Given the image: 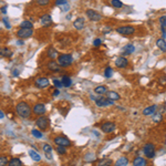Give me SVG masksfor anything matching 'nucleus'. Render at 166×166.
<instances>
[{
    "label": "nucleus",
    "instance_id": "obj_23",
    "mask_svg": "<svg viewBox=\"0 0 166 166\" xmlns=\"http://www.w3.org/2000/svg\"><path fill=\"white\" fill-rule=\"evenodd\" d=\"M29 155H30V157L32 158V161H34V162L41 161V156H40V154H39L37 151H34V150H30V151H29Z\"/></svg>",
    "mask_w": 166,
    "mask_h": 166
},
{
    "label": "nucleus",
    "instance_id": "obj_6",
    "mask_svg": "<svg viewBox=\"0 0 166 166\" xmlns=\"http://www.w3.org/2000/svg\"><path fill=\"white\" fill-rule=\"evenodd\" d=\"M116 32L123 34V36H131L135 32V28L132 26H122L116 29Z\"/></svg>",
    "mask_w": 166,
    "mask_h": 166
},
{
    "label": "nucleus",
    "instance_id": "obj_18",
    "mask_svg": "<svg viewBox=\"0 0 166 166\" xmlns=\"http://www.w3.org/2000/svg\"><path fill=\"white\" fill-rule=\"evenodd\" d=\"M147 161L142 156H137L133 160V166H146Z\"/></svg>",
    "mask_w": 166,
    "mask_h": 166
},
{
    "label": "nucleus",
    "instance_id": "obj_35",
    "mask_svg": "<svg viewBox=\"0 0 166 166\" xmlns=\"http://www.w3.org/2000/svg\"><path fill=\"white\" fill-rule=\"evenodd\" d=\"M36 1H37V5L41 7H46L50 4V0H36Z\"/></svg>",
    "mask_w": 166,
    "mask_h": 166
},
{
    "label": "nucleus",
    "instance_id": "obj_14",
    "mask_svg": "<svg viewBox=\"0 0 166 166\" xmlns=\"http://www.w3.org/2000/svg\"><path fill=\"white\" fill-rule=\"evenodd\" d=\"M40 23L44 27H49L52 24V18H51L50 14H43L41 18H40Z\"/></svg>",
    "mask_w": 166,
    "mask_h": 166
},
{
    "label": "nucleus",
    "instance_id": "obj_31",
    "mask_svg": "<svg viewBox=\"0 0 166 166\" xmlns=\"http://www.w3.org/2000/svg\"><path fill=\"white\" fill-rule=\"evenodd\" d=\"M8 163H9L8 157L5 156V155L0 156V166H8Z\"/></svg>",
    "mask_w": 166,
    "mask_h": 166
},
{
    "label": "nucleus",
    "instance_id": "obj_13",
    "mask_svg": "<svg viewBox=\"0 0 166 166\" xmlns=\"http://www.w3.org/2000/svg\"><path fill=\"white\" fill-rule=\"evenodd\" d=\"M49 84H50V82H49V80H48L47 78H39L36 80V85L40 89L48 88Z\"/></svg>",
    "mask_w": 166,
    "mask_h": 166
},
{
    "label": "nucleus",
    "instance_id": "obj_20",
    "mask_svg": "<svg viewBox=\"0 0 166 166\" xmlns=\"http://www.w3.org/2000/svg\"><path fill=\"white\" fill-rule=\"evenodd\" d=\"M47 55H48V58H50L51 60H54V59L58 58L59 53H58V51L55 50L53 47H50L48 49V51H47Z\"/></svg>",
    "mask_w": 166,
    "mask_h": 166
},
{
    "label": "nucleus",
    "instance_id": "obj_5",
    "mask_svg": "<svg viewBox=\"0 0 166 166\" xmlns=\"http://www.w3.org/2000/svg\"><path fill=\"white\" fill-rule=\"evenodd\" d=\"M54 141L55 145H58V146H63V147H69L71 146V141H70L68 137H65V136H57V137L53 140Z\"/></svg>",
    "mask_w": 166,
    "mask_h": 166
},
{
    "label": "nucleus",
    "instance_id": "obj_42",
    "mask_svg": "<svg viewBox=\"0 0 166 166\" xmlns=\"http://www.w3.org/2000/svg\"><path fill=\"white\" fill-rule=\"evenodd\" d=\"M101 43H102L101 39L97 38V39H95V40L93 41V46H94V47H100V46H101Z\"/></svg>",
    "mask_w": 166,
    "mask_h": 166
},
{
    "label": "nucleus",
    "instance_id": "obj_10",
    "mask_svg": "<svg viewBox=\"0 0 166 166\" xmlns=\"http://www.w3.org/2000/svg\"><path fill=\"white\" fill-rule=\"evenodd\" d=\"M87 16H88V18L91 20V21H94V22H97V21H100L102 19V16L99 12H97L95 10H92V9H88L87 10Z\"/></svg>",
    "mask_w": 166,
    "mask_h": 166
},
{
    "label": "nucleus",
    "instance_id": "obj_11",
    "mask_svg": "<svg viewBox=\"0 0 166 166\" xmlns=\"http://www.w3.org/2000/svg\"><path fill=\"white\" fill-rule=\"evenodd\" d=\"M46 105L44 104H42V103H39V104H36V105L33 106L32 109V112L36 114V115H43L44 113H46Z\"/></svg>",
    "mask_w": 166,
    "mask_h": 166
},
{
    "label": "nucleus",
    "instance_id": "obj_44",
    "mask_svg": "<svg viewBox=\"0 0 166 166\" xmlns=\"http://www.w3.org/2000/svg\"><path fill=\"white\" fill-rule=\"evenodd\" d=\"M60 94V91H59V89H57V90H54L53 91V97H58Z\"/></svg>",
    "mask_w": 166,
    "mask_h": 166
},
{
    "label": "nucleus",
    "instance_id": "obj_15",
    "mask_svg": "<svg viewBox=\"0 0 166 166\" xmlns=\"http://www.w3.org/2000/svg\"><path fill=\"white\" fill-rule=\"evenodd\" d=\"M134 51H135V47H134V44L133 43H129V44H126V46L123 48L122 54H123V57H124V55H130V54H132Z\"/></svg>",
    "mask_w": 166,
    "mask_h": 166
},
{
    "label": "nucleus",
    "instance_id": "obj_48",
    "mask_svg": "<svg viewBox=\"0 0 166 166\" xmlns=\"http://www.w3.org/2000/svg\"><path fill=\"white\" fill-rule=\"evenodd\" d=\"M46 156H47V158H49V160H51V158H52L51 153H46Z\"/></svg>",
    "mask_w": 166,
    "mask_h": 166
},
{
    "label": "nucleus",
    "instance_id": "obj_38",
    "mask_svg": "<svg viewBox=\"0 0 166 166\" xmlns=\"http://www.w3.org/2000/svg\"><path fill=\"white\" fill-rule=\"evenodd\" d=\"M57 153L60 154V155H64V154H67V150L63 146H58L57 147Z\"/></svg>",
    "mask_w": 166,
    "mask_h": 166
},
{
    "label": "nucleus",
    "instance_id": "obj_1",
    "mask_svg": "<svg viewBox=\"0 0 166 166\" xmlns=\"http://www.w3.org/2000/svg\"><path fill=\"white\" fill-rule=\"evenodd\" d=\"M16 112L20 117L22 119H29L31 116V113H32V109L30 107V105L28 104L27 102L21 101L19 102L17 106H16Z\"/></svg>",
    "mask_w": 166,
    "mask_h": 166
},
{
    "label": "nucleus",
    "instance_id": "obj_26",
    "mask_svg": "<svg viewBox=\"0 0 166 166\" xmlns=\"http://www.w3.org/2000/svg\"><path fill=\"white\" fill-rule=\"evenodd\" d=\"M160 26H161V29L163 33H164V37L166 36V16H162L160 17Z\"/></svg>",
    "mask_w": 166,
    "mask_h": 166
},
{
    "label": "nucleus",
    "instance_id": "obj_39",
    "mask_svg": "<svg viewBox=\"0 0 166 166\" xmlns=\"http://www.w3.org/2000/svg\"><path fill=\"white\" fill-rule=\"evenodd\" d=\"M53 85L58 89L62 88V83H61V81L60 80H58V79H53Z\"/></svg>",
    "mask_w": 166,
    "mask_h": 166
},
{
    "label": "nucleus",
    "instance_id": "obj_16",
    "mask_svg": "<svg viewBox=\"0 0 166 166\" xmlns=\"http://www.w3.org/2000/svg\"><path fill=\"white\" fill-rule=\"evenodd\" d=\"M47 67H48V69L50 70V71H53V72H59L61 70V67L59 65V63L55 62L54 60H51L50 62L47 64Z\"/></svg>",
    "mask_w": 166,
    "mask_h": 166
},
{
    "label": "nucleus",
    "instance_id": "obj_12",
    "mask_svg": "<svg viewBox=\"0 0 166 166\" xmlns=\"http://www.w3.org/2000/svg\"><path fill=\"white\" fill-rule=\"evenodd\" d=\"M115 65L120 69H124L129 65V60L125 57H119L115 60Z\"/></svg>",
    "mask_w": 166,
    "mask_h": 166
},
{
    "label": "nucleus",
    "instance_id": "obj_36",
    "mask_svg": "<svg viewBox=\"0 0 166 166\" xmlns=\"http://www.w3.org/2000/svg\"><path fill=\"white\" fill-rule=\"evenodd\" d=\"M42 150L44 151V153H51L52 152V146H51L50 144H43V146H42Z\"/></svg>",
    "mask_w": 166,
    "mask_h": 166
},
{
    "label": "nucleus",
    "instance_id": "obj_32",
    "mask_svg": "<svg viewBox=\"0 0 166 166\" xmlns=\"http://www.w3.org/2000/svg\"><path fill=\"white\" fill-rule=\"evenodd\" d=\"M112 6L114 7V8H117V9H120V8H122L123 7V2L121 1V0H112Z\"/></svg>",
    "mask_w": 166,
    "mask_h": 166
},
{
    "label": "nucleus",
    "instance_id": "obj_28",
    "mask_svg": "<svg viewBox=\"0 0 166 166\" xmlns=\"http://www.w3.org/2000/svg\"><path fill=\"white\" fill-rule=\"evenodd\" d=\"M107 97L109 99H111V100H113V101H117V100H120L121 97L120 94L117 92H114V91H107Z\"/></svg>",
    "mask_w": 166,
    "mask_h": 166
},
{
    "label": "nucleus",
    "instance_id": "obj_24",
    "mask_svg": "<svg viewBox=\"0 0 166 166\" xmlns=\"http://www.w3.org/2000/svg\"><path fill=\"white\" fill-rule=\"evenodd\" d=\"M156 46L160 48V50H161L162 52H166V41L164 40V39H163V38L157 39Z\"/></svg>",
    "mask_w": 166,
    "mask_h": 166
},
{
    "label": "nucleus",
    "instance_id": "obj_17",
    "mask_svg": "<svg viewBox=\"0 0 166 166\" xmlns=\"http://www.w3.org/2000/svg\"><path fill=\"white\" fill-rule=\"evenodd\" d=\"M14 54V52L10 50L7 47H1L0 48V57H5V58H11Z\"/></svg>",
    "mask_w": 166,
    "mask_h": 166
},
{
    "label": "nucleus",
    "instance_id": "obj_30",
    "mask_svg": "<svg viewBox=\"0 0 166 166\" xmlns=\"http://www.w3.org/2000/svg\"><path fill=\"white\" fill-rule=\"evenodd\" d=\"M20 28H23V29H32L33 28V23L29 20H23L22 22L20 23Z\"/></svg>",
    "mask_w": 166,
    "mask_h": 166
},
{
    "label": "nucleus",
    "instance_id": "obj_19",
    "mask_svg": "<svg viewBox=\"0 0 166 166\" xmlns=\"http://www.w3.org/2000/svg\"><path fill=\"white\" fill-rule=\"evenodd\" d=\"M157 110V105H151V106H147L146 109H144L143 110V114L146 116H150V115H153Z\"/></svg>",
    "mask_w": 166,
    "mask_h": 166
},
{
    "label": "nucleus",
    "instance_id": "obj_8",
    "mask_svg": "<svg viewBox=\"0 0 166 166\" xmlns=\"http://www.w3.org/2000/svg\"><path fill=\"white\" fill-rule=\"evenodd\" d=\"M33 34V30L32 29H23V28H20L18 31H17V37L20 38V39H27V38H30Z\"/></svg>",
    "mask_w": 166,
    "mask_h": 166
},
{
    "label": "nucleus",
    "instance_id": "obj_3",
    "mask_svg": "<svg viewBox=\"0 0 166 166\" xmlns=\"http://www.w3.org/2000/svg\"><path fill=\"white\" fill-rule=\"evenodd\" d=\"M49 124H50V121L47 116H39L37 120H36V125L37 127L41 130V131H46L48 127H49Z\"/></svg>",
    "mask_w": 166,
    "mask_h": 166
},
{
    "label": "nucleus",
    "instance_id": "obj_45",
    "mask_svg": "<svg viewBox=\"0 0 166 166\" xmlns=\"http://www.w3.org/2000/svg\"><path fill=\"white\" fill-rule=\"evenodd\" d=\"M1 12H2L4 14H7V6H5V7H2V8H1Z\"/></svg>",
    "mask_w": 166,
    "mask_h": 166
},
{
    "label": "nucleus",
    "instance_id": "obj_7",
    "mask_svg": "<svg viewBox=\"0 0 166 166\" xmlns=\"http://www.w3.org/2000/svg\"><path fill=\"white\" fill-rule=\"evenodd\" d=\"M95 104H97V106L104 107V106L113 105V104H114V101L109 99V97H97V99H95Z\"/></svg>",
    "mask_w": 166,
    "mask_h": 166
},
{
    "label": "nucleus",
    "instance_id": "obj_2",
    "mask_svg": "<svg viewBox=\"0 0 166 166\" xmlns=\"http://www.w3.org/2000/svg\"><path fill=\"white\" fill-rule=\"evenodd\" d=\"M58 63L61 68H68L72 64L73 62V58L71 54H67V53H62V54L58 55Z\"/></svg>",
    "mask_w": 166,
    "mask_h": 166
},
{
    "label": "nucleus",
    "instance_id": "obj_40",
    "mask_svg": "<svg viewBox=\"0 0 166 166\" xmlns=\"http://www.w3.org/2000/svg\"><path fill=\"white\" fill-rule=\"evenodd\" d=\"M55 5L57 6H68L67 0H55Z\"/></svg>",
    "mask_w": 166,
    "mask_h": 166
},
{
    "label": "nucleus",
    "instance_id": "obj_37",
    "mask_svg": "<svg viewBox=\"0 0 166 166\" xmlns=\"http://www.w3.org/2000/svg\"><path fill=\"white\" fill-rule=\"evenodd\" d=\"M112 165V161L111 160H102L99 163V166H111Z\"/></svg>",
    "mask_w": 166,
    "mask_h": 166
},
{
    "label": "nucleus",
    "instance_id": "obj_41",
    "mask_svg": "<svg viewBox=\"0 0 166 166\" xmlns=\"http://www.w3.org/2000/svg\"><path fill=\"white\" fill-rule=\"evenodd\" d=\"M2 22H4V24H5V27L7 28V29H10V28H11V26H10V23H9V21H8V19L7 18L2 19Z\"/></svg>",
    "mask_w": 166,
    "mask_h": 166
},
{
    "label": "nucleus",
    "instance_id": "obj_21",
    "mask_svg": "<svg viewBox=\"0 0 166 166\" xmlns=\"http://www.w3.org/2000/svg\"><path fill=\"white\" fill-rule=\"evenodd\" d=\"M85 26V21L83 18H78L75 21L73 22V27L77 29V30H82L83 28Z\"/></svg>",
    "mask_w": 166,
    "mask_h": 166
},
{
    "label": "nucleus",
    "instance_id": "obj_46",
    "mask_svg": "<svg viewBox=\"0 0 166 166\" xmlns=\"http://www.w3.org/2000/svg\"><path fill=\"white\" fill-rule=\"evenodd\" d=\"M2 119H5V113L0 110V120H2Z\"/></svg>",
    "mask_w": 166,
    "mask_h": 166
},
{
    "label": "nucleus",
    "instance_id": "obj_25",
    "mask_svg": "<svg viewBox=\"0 0 166 166\" xmlns=\"http://www.w3.org/2000/svg\"><path fill=\"white\" fill-rule=\"evenodd\" d=\"M127 164H129V160H127V157L122 156L115 162L114 166H127Z\"/></svg>",
    "mask_w": 166,
    "mask_h": 166
},
{
    "label": "nucleus",
    "instance_id": "obj_29",
    "mask_svg": "<svg viewBox=\"0 0 166 166\" xmlns=\"http://www.w3.org/2000/svg\"><path fill=\"white\" fill-rule=\"evenodd\" d=\"M94 92L97 94H105V93H107V88L105 85H99L94 89Z\"/></svg>",
    "mask_w": 166,
    "mask_h": 166
},
{
    "label": "nucleus",
    "instance_id": "obj_27",
    "mask_svg": "<svg viewBox=\"0 0 166 166\" xmlns=\"http://www.w3.org/2000/svg\"><path fill=\"white\" fill-rule=\"evenodd\" d=\"M8 166H22V162L18 157H14V158L9 160Z\"/></svg>",
    "mask_w": 166,
    "mask_h": 166
},
{
    "label": "nucleus",
    "instance_id": "obj_47",
    "mask_svg": "<svg viewBox=\"0 0 166 166\" xmlns=\"http://www.w3.org/2000/svg\"><path fill=\"white\" fill-rule=\"evenodd\" d=\"M12 74H14V77H17V75H19V71L18 70H14V71H12Z\"/></svg>",
    "mask_w": 166,
    "mask_h": 166
},
{
    "label": "nucleus",
    "instance_id": "obj_9",
    "mask_svg": "<svg viewBox=\"0 0 166 166\" xmlns=\"http://www.w3.org/2000/svg\"><path fill=\"white\" fill-rule=\"evenodd\" d=\"M115 129H116V125H115V123H113V122H105V123H103V124L101 125L102 132H104L105 134L114 132Z\"/></svg>",
    "mask_w": 166,
    "mask_h": 166
},
{
    "label": "nucleus",
    "instance_id": "obj_33",
    "mask_svg": "<svg viewBox=\"0 0 166 166\" xmlns=\"http://www.w3.org/2000/svg\"><path fill=\"white\" fill-rule=\"evenodd\" d=\"M112 75H113V70H112L111 67H107V68L104 70V77H105V78H111Z\"/></svg>",
    "mask_w": 166,
    "mask_h": 166
},
{
    "label": "nucleus",
    "instance_id": "obj_49",
    "mask_svg": "<svg viewBox=\"0 0 166 166\" xmlns=\"http://www.w3.org/2000/svg\"><path fill=\"white\" fill-rule=\"evenodd\" d=\"M17 44L21 46V44H23V41H17Z\"/></svg>",
    "mask_w": 166,
    "mask_h": 166
},
{
    "label": "nucleus",
    "instance_id": "obj_34",
    "mask_svg": "<svg viewBox=\"0 0 166 166\" xmlns=\"http://www.w3.org/2000/svg\"><path fill=\"white\" fill-rule=\"evenodd\" d=\"M31 134H32V136H34L36 138L42 137V133L40 132V131H38V130H36V129H33L32 131H31Z\"/></svg>",
    "mask_w": 166,
    "mask_h": 166
},
{
    "label": "nucleus",
    "instance_id": "obj_4",
    "mask_svg": "<svg viewBox=\"0 0 166 166\" xmlns=\"http://www.w3.org/2000/svg\"><path fill=\"white\" fill-rule=\"evenodd\" d=\"M143 152L147 158H153V157L155 156V154H156V150H155L154 144H152V143L145 144L143 148Z\"/></svg>",
    "mask_w": 166,
    "mask_h": 166
},
{
    "label": "nucleus",
    "instance_id": "obj_22",
    "mask_svg": "<svg viewBox=\"0 0 166 166\" xmlns=\"http://www.w3.org/2000/svg\"><path fill=\"white\" fill-rule=\"evenodd\" d=\"M61 83H62V87L70 88V87L72 85V80H71V78L68 77V75H63L62 79H61Z\"/></svg>",
    "mask_w": 166,
    "mask_h": 166
},
{
    "label": "nucleus",
    "instance_id": "obj_43",
    "mask_svg": "<svg viewBox=\"0 0 166 166\" xmlns=\"http://www.w3.org/2000/svg\"><path fill=\"white\" fill-rule=\"evenodd\" d=\"M153 121H154V122H156V123L161 122L162 121V114H157V115H155L154 116V119H153Z\"/></svg>",
    "mask_w": 166,
    "mask_h": 166
}]
</instances>
